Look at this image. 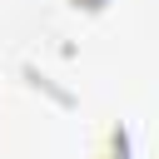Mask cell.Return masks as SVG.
Instances as JSON below:
<instances>
[{
    "label": "cell",
    "instance_id": "obj_2",
    "mask_svg": "<svg viewBox=\"0 0 159 159\" xmlns=\"http://www.w3.org/2000/svg\"><path fill=\"white\" fill-rule=\"evenodd\" d=\"M75 5H84V10H99V5H104V0H75Z\"/></svg>",
    "mask_w": 159,
    "mask_h": 159
},
{
    "label": "cell",
    "instance_id": "obj_1",
    "mask_svg": "<svg viewBox=\"0 0 159 159\" xmlns=\"http://www.w3.org/2000/svg\"><path fill=\"white\" fill-rule=\"evenodd\" d=\"M99 159H129V134H124L119 124L104 134V154H99Z\"/></svg>",
    "mask_w": 159,
    "mask_h": 159
}]
</instances>
